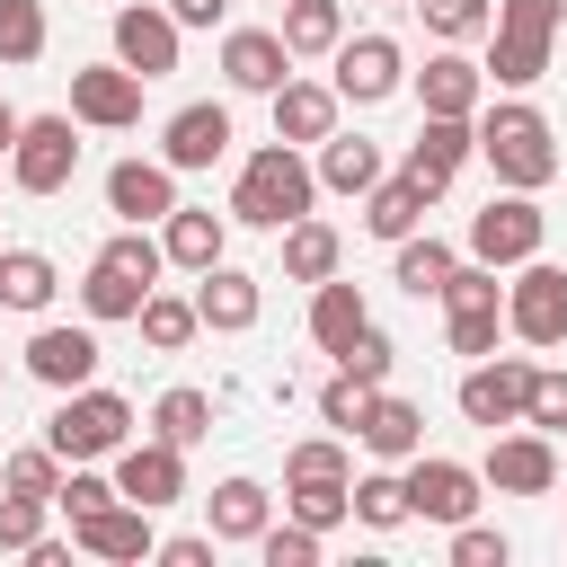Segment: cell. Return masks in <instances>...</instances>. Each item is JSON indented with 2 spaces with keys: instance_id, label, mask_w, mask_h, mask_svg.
I'll list each match as a JSON object with an SVG mask.
<instances>
[{
  "instance_id": "obj_15",
  "label": "cell",
  "mask_w": 567,
  "mask_h": 567,
  "mask_svg": "<svg viewBox=\"0 0 567 567\" xmlns=\"http://www.w3.org/2000/svg\"><path fill=\"white\" fill-rule=\"evenodd\" d=\"M230 106L221 97H195V106H177L168 124H159V159L177 168V177H195V168H213V159H230Z\"/></svg>"
},
{
  "instance_id": "obj_17",
  "label": "cell",
  "mask_w": 567,
  "mask_h": 567,
  "mask_svg": "<svg viewBox=\"0 0 567 567\" xmlns=\"http://www.w3.org/2000/svg\"><path fill=\"white\" fill-rule=\"evenodd\" d=\"M470 159H478V115H425L416 142H408V177H416L425 195H443Z\"/></svg>"
},
{
  "instance_id": "obj_4",
  "label": "cell",
  "mask_w": 567,
  "mask_h": 567,
  "mask_svg": "<svg viewBox=\"0 0 567 567\" xmlns=\"http://www.w3.org/2000/svg\"><path fill=\"white\" fill-rule=\"evenodd\" d=\"M80 177V115H27L18 142H9V186L18 195H62Z\"/></svg>"
},
{
  "instance_id": "obj_10",
  "label": "cell",
  "mask_w": 567,
  "mask_h": 567,
  "mask_svg": "<svg viewBox=\"0 0 567 567\" xmlns=\"http://www.w3.org/2000/svg\"><path fill=\"white\" fill-rule=\"evenodd\" d=\"M177 18H168V0H124L115 9V27H106V44H115V62L124 71H142V80H168L177 71Z\"/></svg>"
},
{
  "instance_id": "obj_52",
  "label": "cell",
  "mask_w": 567,
  "mask_h": 567,
  "mask_svg": "<svg viewBox=\"0 0 567 567\" xmlns=\"http://www.w3.org/2000/svg\"><path fill=\"white\" fill-rule=\"evenodd\" d=\"M213 549H221L213 532H168V540H159V558H168V567H213Z\"/></svg>"
},
{
  "instance_id": "obj_7",
  "label": "cell",
  "mask_w": 567,
  "mask_h": 567,
  "mask_svg": "<svg viewBox=\"0 0 567 567\" xmlns=\"http://www.w3.org/2000/svg\"><path fill=\"white\" fill-rule=\"evenodd\" d=\"M461 416L470 425H487V434H505V425H523V408H532V354H478L470 372H461Z\"/></svg>"
},
{
  "instance_id": "obj_40",
  "label": "cell",
  "mask_w": 567,
  "mask_h": 567,
  "mask_svg": "<svg viewBox=\"0 0 567 567\" xmlns=\"http://www.w3.org/2000/svg\"><path fill=\"white\" fill-rule=\"evenodd\" d=\"M53 27H44V0H0V62H44Z\"/></svg>"
},
{
  "instance_id": "obj_29",
  "label": "cell",
  "mask_w": 567,
  "mask_h": 567,
  "mask_svg": "<svg viewBox=\"0 0 567 567\" xmlns=\"http://www.w3.org/2000/svg\"><path fill=\"white\" fill-rule=\"evenodd\" d=\"M159 284H142V275H124L115 257H89V275H80V310L97 319V328H115V319H142V301H151Z\"/></svg>"
},
{
  "instance_id": "obj_39",
  "label": "cell",
  "mask_w": 567,
  "mask_h": 567,
  "mask_svg": "<svg viewBox=\"0 0 567 567\" xmlns=\"http://www.w3.org/2000/svg\"><path fill=\"white\" fill-rule=\"evenodd\" d=\"M416 18H425L434 44H478L496 27V0H416Z\"/></svg>"
},
{
  "instance_id": "obj_27",
  "label": "cell",
  "mask_w": 567,
  "mask_h": 567,
  "mask_svg": "<svg viewBox=\"0 0 567 567\" xmlns=\"http://www.w3.org/2000/svg\"><path fill=\"white\" fill-rule=\"evenodd\" d=\"M204 523H213V540H239V549H257V532L275 523V496H266L257 478H221V487L204 496Z\"/></svg>"
},
{
  "instance_id": "obj_6",
  "label": "cell",
  "mask_w": 567,
  "mask_h": 567,
  "mask_svg": "<svg viewBox=\"0 0 567 567\" xmlns=\"http://www.w3.org/2000/svg\"><path fill=\"white\" fill-rule=\"evenodd\" d=\"M505 337L514 346H567V266H549V257H523L514 266V284H505Z\"/></svg>"
},
{
  "instance_id": "obj_43",
  "label": "cell",
  "mask_w": 567,
  "mask_h": 567,
  "mask_svg": "<svg viewBox=\"0 0 567 567\" xmlns=\"http://www.w3.org/2000/svg\"><path fill=\"white\" fill-rule=\"evenodd\" d=\"M319 549H328V532H310V523H292V514L257 532V558H266V567H319Z\"/></svg>"
},
{
  "instance_id": "obj_26",
  "label": "cell",
  "mask_w": 567,
  "mask_h": 567,
  "mask_svg": "<svg viewBox=\"0 0 567 567\" xmlns=\"http://www.w3.org/2000/svg\"><path fill=\"white\" fill-rule=\"evenodd\" d=\"M319 195H372L390 168H381V142H363V133H328L319 142Z\"/></svg>"
},
{
  "instance_id": "obj_28",
  "label": "cell",
  "mask_w": 567,
  "mask_h": 567,
  "mask_svg": "<svg viewBox=\"0 0 567 567\" xmlns=\"http://www.w3.org/2000/svg\"><path fill=\"white\" fill-rule=\"evenodd\" d=\"M53 292H62V266H53L44 248H9V239H0V310L44 319V310H53Z\"/></svg>"
},
{
  "instance_id": "obj_32",
  "label": "cell",
  "mask_w": 567,
  "mask_h": 567,
  "mask_svg": "<svg viewBox=\"0 0 567 567\" xmlns=\"http://www.w3.org/2000/svg\"><path fill=\"white\" fill-rule=\"evenodd\" d=\"M549 44H558V35L487 27V80H496V89H532V80H549Z\"/></svg>"
},
{
  "instance_id": "obj_37",
  "label": "cell",
  "mask_w": 567,
  "mask_h": 567,
  "mask_svg": "<svg viewBox=\"0 0 567 567\" xmlns=\"http://www.w3.org/2000/svg\"><path fill=\"white\" fill-rule=\"evenodd\" d=\"M354 523H363V532H399V523H416V514H408V470H399V461H381V470L354 478Z\"/></svg>"
},
{
  "instance_id": "obj_45",
  "label": "cell",
  "mask_w": 567,
  "mask_h": 567,
  "mask_svg": "<svg viewBox=\"0 0 567 567\" xmlns=\"http://www.w3.org/2000/svg\"><path fill=\"white\" fill-rule=\"evenodd\" d=\"M284 478H354V452H346L337 434H301V443L284 452Z\"/></svg>"
},
{
  "instance_id": "obj_21",
  "label": "cell",
  "mask_w": 567,
  "mask_h": 567,
  "mask_svg": "<svg viewBox=\"0 0 567 567\" xmlns=\"http://www.w3.org/2000/svg\"><path fill=\"white\" fill-rule=\"evenodd\" d=\"M354 443H363L372 461H416V452H425V408L381 381V390L363 399V416H354Z\"/></svg>"
},
{
  "instance_id": "obj_1",
  "label": "cell",
  "mask_w": 567,
  "mask_h": 567,
  "mask_svg": "<svg viewBox=\"0 0 567 567\" xmlns=\"http://www.w3.org/2000/svg\"><path fill=\"white\" fill-rule=\"evenodd\" d=\"M301 213H319V168L301 159V142L248 151L239 177H230V221H248V230H292Z\"/></svg>"
},
{
  "instance_id": "obj_54",
  "label": "cell",
  "mask_w": 567,
  "mask_h": 567,
  "mask_svg": "<svg viewBox=\"0 0 567 567\" xmlns=\"http://www.w3.org/2000/svg\"><path fill=\"white\" fill-rule=\"evenodd\" d=\"M18 124H27V115H18L9 97H0V159H9V142H18Z\"/></svg>"
},
{
  "instance_id": "obj_57",
  "label": "cell",
  "mask_w": 567,
  "mask_h": 567,
  "mask_svg": "<svg viewBox=\"0 0 567 567\" xmlns=\"http://www.w3.org/2000/svg\"><path fill=\"white\" fill-rule=\"evenodd\" d=\"M275 9H284V0H275Z\"/></svg>"
},
{
  "instance_id": "obj_3",
  "label": "cell",
  "mask_w": 567,
  "mask_h": 567,
  "mask_svg": "<svg viewBox=\"0 0 567 567\" xmlns=\"http://www.w3.org/2000/svg\"><path fill=\"white\" fill-rule=\"evenodd\" d=\"M44 443L62 452V461H115L124 443H133V399L124 390H62L53 399V416H44Z\"/></svg>"
},
{
  "instance_id": "obj_13",
  "label": "cell",
  "mask_w": 567,
  "mask_h": 567,
  "mask_svg": "<svg viewBox=\"0 0 567 567\" xmlns=\"http://www.w3.org/2000/svg\"><path fill=\"white\" fill-rule=\"evenodd\" d=\"M97 363H106V354H97V319H80V328L44 319V328L27 337V372H35L53 399H62V390H89V381H97Z\"/></svg>"
},
{
  "instance_id": "obj_47",
  "label": "cell",
  "mask_w": 567,
  "mask_h": 567,
  "mask_svg": "<svg viewBox=\"0 0 567 567\" xmlns=\"http://www.w3.org/2000/svg\"><path fill=\"white\" fill-rule=\"evenodd\" d=\"M390 363H399V346H390V328H363L354 346H337V372H354L363 390H381V381H390Z\"/></svg>"
},
{
  "instance_id": "obj_19",
  "label": "cell",
  "mask_w": 567,
  "mask_h": 567,
  "mask_svg": "<svg viewBox=\"0 0 567 567\" xmlns=\"http://www.w3.org/2000/svg\"><path fill=\"white\" fill-rule=\"evenodd\" d=\"M408 89H416L425 115H478L487 106V62H470L461 44H443V53H425V71H408Z\"/></svg>"
},
{
  "instance_id": "obj_51",
  "label": "cell",
  "mask_w": 567,
  "mask_h": 567,
  "mask_svg": "<svg viewBox=\"0 0 567 567\" xmlns=\"http://www.w3.org/2000/svg\"><path fill=\"white\" fill-rule=\"evenodd\" d=\"M363 399H372V390H363V381H354V372H337V381H328V390H319V416H328V425H337V434H354V416H363Z\"/></svg>"
},
{
  "instance_id": "obj_53",
  "label": "cell",
  "mask_w": 567,
  "mask_h": 567,
  "mask_svg": "<svg viewBox=\"0 0 567 567\" xmlns=\"http://www.w3.org/2000/svg\"><path fill=\"white\" fill-rule=\"evenodd\" d=\"M177 27H230V0H168Z\"/></svg>"
},
{
  "instance_id": "obj_24",
  "label": "cell",
  "mask_w": 567,
  "mask_h": 567,
  "mask_svg": "<svg viewBox=\"0 0 567 567\" xmlns=\"http://www.w3.org/2000/svg\"><path fill=\"white\" fill-rule=\"evenodd\" d=\"M159 248H168L177 275H204V266L230 257V213H213V204H177V213L159 221Z\"/></svg>"
},
{
  "instance_id": "obj_33",
  "label": "cell",
  "mask_w": 567,
  "mask_h": 567,
  "mask_svg": "<svg viewBox=\"0 0 567 567\" xmlns=\"http://www.w3.org/2000/svg\"><path fill=\"white\" fill-rule=\"evenodd\" d=\"M425 204H434V195H425V186H416V177H408V168H399V177H381V186H372V195H363V230H372V239H390V248H399V239H408V230H416V221H425Z\"/></svg>"
},
{
  "instance_id": "obj_16",
  "label": "cell",
  "mask_w": 567,
  "mask_h": 567,
  "mask_svg": "<svg viewBox=\"0 0 567 567\" xmlns=\"http://www.w3.org/2000/svg\"><path fill=\"white\" fill-rule=\"evenodd\" d=\"M221 80L239 97H275L292 80V44L275 27H221Z\"/></svg>"
},
{
  "instance_id": "obj_5",
  "label": "cell",
  "mask_w": 567,
  "mask_h": 567,
  "mask_svg": "<svg viewBox=\"0 0 567 567\" xmlns=\"http://www.w3.org/2000/svg\"><path fill=\"white\" fill-rule=\"evenodd\" d=\"M540 239H549V213L523 195V186H496L478 213H470V257L478 266H523V257H540Z\"/></svg>"
},
{
  "instance_id": "obj_56",
  "label": "cell",
  "mask_w": 567,
  "mask_h": 567,
  "mask_svg": "<svg viewBox=\"0 0 567 567\" xmlns=\"http://www.w3.org/2000/svg\"><path fill=\"white\" fill-rule=\"evenodd\" d=\"M408 9H416V0H408Z\"/></svg>"
},
{
  "instance_id": "obj_23",
  "label": "cell",
  "mask_w": 567,
  "mask_h": 567,
  "mask_svg": "<svg viewBox=\"0 0 567 567\" xmlns=\"http://www.w3.org/2000/svg\"><path fill=\"white\" fill-rule=\"evenodd\" d=\"M266 106H275V142H301V151H310V142L337 133V106H346V97H337V80H301V71H292Z\"/></svg>"
},
{
  "instance_id": "obj_46",
  "label": "cell",
  "mask_w": 567,
  "mask_h": 567,
  "mask_svg": "<svg viewBox=\"0 0 567 567\" xmlns=\"http://www.w3.org/2000/svg\"><path fill=\"white\" fill-rule=\"evenodd\" d=\"M115 496H124V487H115L97 461H71V470H62V487H53V505H62L71 523H80V514H97V505H115Z\"/></svg>"
},
{
  "instance_id": "obj_8",
  "label": "cell",
  "mask_w": 567,
  "mask_h": 567,
  "mask_svg": "<svg viewBox=\"0 0 567 567\" xmlns=\"http://www.w3.org/2000/svg\"><path fill=\"white\" fill-rule=\"evenodd\" d=\"M408 470V514L416 523H470L478 514V496H487V478L470 470V461H443V452H416V461H399Z\"/></svg>"
},
{
  "instance_id": "obj_36",
  "label": "cell",
  "mask_w": 567,
  "mask_h": 567,
  "mask_svg": "<svg viewBox=\"0 0 567 567\" xmlns=\"http://www.w3.org/2000/svg\"><path fill=\"white\" fill-rule=\"evenodd\" d=\"M133 328H142V346H151V354H177V346H195V337H204V310H195V292H151Z\"/></svg>"
},
{
  "instance_id": "obj_12",
  "label": "cell",
  "mask_w": 567,
  "mask_h": 567,
  "mask_svg": "<svg viewBox=\"0 0 567 567\" xmlns=\"http://www.w3.org/2000/svg\"><path fill=\"white\" fill-rule=\"evenodd\" d=\"M142 71H124V62H89V71H71V115L89 124V133H133L142 124Z\"/></svg>"
},
{
  "instance_id": "obj_42",
  "label": "cell",
  "mask_w": 567,
  "mask_h": 567,
  "mask_svg": "<svg viewBox=\"0 0 567 567\" xmlns=\"http://www.w3.org/2000/svg\"><path fill=\"white\" fill-rule=\"evenodd\" d=\"M443 346H452L461 363L496 354V346H505V310H443Z\"/></svg>"
},
{
  "instance_id": "obj_25",
  "label": "cell",
  "mask_w": 567,
  "mask_h": 567,
  "mask_svg": "<svg viewBox=\"0 0 567 567\" xmlns=\"http://www.w3.org/2000/svg\"><path fill=\"white\" fill-rule=\"evenodd\" d=\"M372 328V301H363V284H346V275H328V284H310V346L319 354H337V346H354Z\"/></svg>"
},
{
  "instance_id": "obj_55",
  "label": "cell",
  "mask_w": 567,
  "mask_h": 567,
  "mask_svg": "<svg viewBox=\"0 0 567 567\" xmlns=\"http://www.w3.org/2000/svg\"><path fill=\"white\" fill-rule=\"evenodd\" d=\"M0 390H9V372H0Z\"/></svg>"
},
{
  "instance_id": "obj_22",
  "label": "cell",
  "mask_w": 567,
  "mask_h": 567,
  "mask_svg": "<svg viewBox=\"0 0 567 567\" xmlns=\"http://www.w3.org/2000/svg\"><path fill=\"white\" fill-rule=\"evenodd\" d=\"M106 213L115 221H168L177 213V168L168 159H115L106 168Z\"/></svg>"
},
{
  "instance_id": "obj_41",
  "label": "cell",
  "mask_w": 567,
  "mask_h": 567,
  "mask_svg": "<svg viewBox=\"0 0 567 567\" xmlns=\"http://www.w3.org/2000/svg\"><path fill=\"white\" fill-rule=\"evenodd\" d=\"M62 470H71V461H62L53 443H18V452L0 461V487H18V496H53V487H62Z\"/></svg>"
},
{
  "instance_id": "obj_2",
  "label": "cell",
  "mask_w": 567,
  "mask_h": 567,
  "mask_svg": "<svg viewBox=\"0 0 567 567\" xmlns=\"http://www.w3.org/2000/svg\"><path fill=\"white\" fill-rule=\"evenodd\" d=\"M478 159L496 168V186H523V195H540L549 177H558V133H549V115L514 89V97H496V106H478Z\"/></svg>"
},
{
  "instance_id": "obj_31",
  "label": "cell",
  "mask_w": 567,
  "mask_h": 567,
  "mask_svg": "<svg viewBox=\"0 0 567 567\" xmlns=\"http://www.w3.org/2000/svg\"><path fill=\"white\" fill-rule=\"evenodd\" d=\"M275 35L292 44V62H328L346 44V0H284V27Z\"/></svg>"
},
{
  "instance_id": "obj_44",
  "label": "cell",
  "mask_w": 567,
  "mask_h": 567,
  "mask_svg": "<svg viewBox=\"0 0 567 567\" xmlns=\"http://www.w3.org/2000/svg\"><path fill=\"white\" fill-rule=\"evenodd\" d=\"M44 514H53V496H18V487H0V549L27 558V549L44 540Z\"/></svg>"
},
{
  "instance_id": "obj_38",
  "label": "cell",
  "mask_w": 567,
  "mask_h": 567,
  "mask_svg": "<svg viewBox=\"0 0 567 567\" xmlns=\"http://www.w3.org/2000/svg\"><path fill=\"white\" fill-rule=\"evenodd\" d=\"M151 434H168V443H186V452H195V443L213 434V390H186V381H177V390H159V399H151Z\"/></svg>"
},
{
  "instance_id": "obj_11",
  "label": "cell",
  "mask_w": 567,
  "mask_h": 567,
  "mask_svg": "<svg viewBox=\"0 0 567 567\" xmlns=\"http://www.w3.org/2000/svg\"><path fill=\"white\" fill-rule=\"evenodd\" d=\"M328 62H337L328 80H337V97H346V106H381V97H399V89H408V53H399V35H346Z\"/></svg>"
},
{
  "instance_id": "obj_30",
  "label": "cell",
  "mask_w": 567,
  "mask_h": 567,
  "mask_svg": "<svg viewBox=\"0 0 567 567\" xmlns=\"http://www.w3.org/2000/svg\"><path fill=\"white\" fill-rule=\"evenodd\" d=\"M284 239V284H328L337 266H346V239L319 221V213H301L292 230H275Z\"/></svg>"
},
{
  "instance_id": "obj_34",
  "label": "cell",
  "mask_w": 567,
  "mask_h": 567,
  "mask_svg": "<svg viewBox=\"0 0 567 567\" xmlns=\"http://www.w3.org/2000/svg\"><path fill=\"white\" fill-rule=\"evenodd\" d=\"M284 514L310 532H346L354 523V478H284Z\"/></svg>"
},
{
  "instance_id": "obj_9",
  "label": "cell",
  "mask_w": 567,
  "mask_h": 567,
  "mask_svg": "<svg viewBox=\"0 0 567 567\" xmlns=\"http://www.w3.org/2000/svg\"><path fill=\"white\" fill-rule=\"evenodd\" d=\"M478 478H487L496 496H549V487H558V443H549L540 425H505V434H487Z\"/></svg>"
},
{
  "instance_id": "obj_20",
  "label": "cell",
  "mask_w": 567,
  "mask_h": 567,
  "mask_svg": "<svg viewBox=\"0 0 567 567\" xmlns=\"http://www.w3.org/2000/svg\"><path fill=\"white\" fill-rule=\"evenodd\" d=\"M195 310H204V328H213V337H248V328L266 319V284H257L248 266H230V257H221V266H204V275H195Z\"/></svg>"
},
{
  "instance_id": "obj_18",
  "label": "cell",
  "mask_w": 567,
  "mask_h": 567,
  "mask_svg": "<svg viewBox=\"0 0 567 567\" xmlns=\"http://www.w3.org/2000/svg\"><path fill=\"white\" fill-rule=\"evenodd\" d=\"M71 549H89V558H115V567H133V558H159V532H151V505H133V496H115V505H97V514H80V523H71Z\"/></svg>"
},
{
  "instance_id": "obj_48",
  "label": "cell",
  "mask_w": 567,
  "mask_h": 567,
  "mask_svg": "<svg viewBox=\"0 0 567 567\" xmlns=\"http://www.w3.org/2000/svg\"><path fill=\"white\" fill-rule=\"evenodd\" d=\"M523 425L567 434V363H532V408H523Z\"/></svg>"
},
{
  "instance_id": "obj_14",
  "label": "cell",
  "mask_w": 567,
  "mask_h": 567,
  "mask_svg": "<svg viewBox=\"0 0 567 567\" xmlns=\"http://www.w3.org/2000/svg\"><path fill=\"white\" fill-rule=\"evenodd\" d=\"M115 487H124L133 505L168 514V505L186 496V443H168V434H133V443L115 452Z\"/></svg>"
},
{
  "instance_id": "obj_50",
  "label": "cell",
  "mask_w": 567,
  "mask_h": 567,
  "mask_svg": "<svg viewBox=\"0 0 567 567\" xmlns=\"http://www.w3.org/2000/svg\"><path fill=\"white\" fill-rule=\"evenodd\" d=\"M496 27H523V35H558V27H567V0H496Z\"/></svg>"
},
{
  "instance_id": "obj_35",
  "label": "cell",
  "mask_w": 567,
  "mask_h": 567,
  "mask_svg": "<svg viewBox=\"0 0 567 567\" xmlns=\"http://www.w3.org/2000/svg\"><path fill=\"white\" fill-rule=\"evenodd\" d=\"M452 266H461V248H443L434 230H408V239H399V292H416V301H443Z\"/></svg>"
},
{
  "instance_id": "obj_49",
  "label": "cell",
  "mask_w": 567,
  "mask_h": 567,
  "mask_svg": "<svg viewBox=\"0 0 567 567\" xmlns=\"http://www.w3.org/2000/svg\"><path fill=\"white\" fill-rule=\"evenodd\" d=\"M505 558H514V540H505L496 523H478V514L452 523V567H505Z\"/></svg>"
}]
</instances>
